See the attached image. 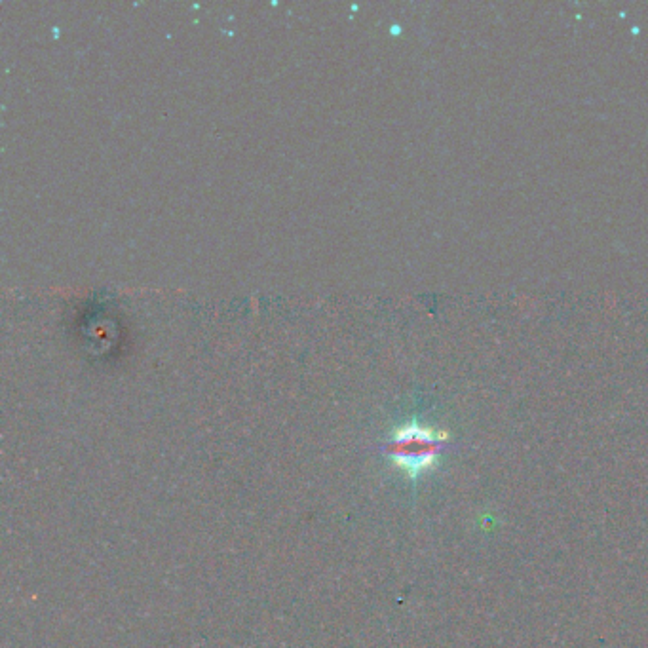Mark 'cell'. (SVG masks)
I'll use <instances>...</instances> for the list:
<instances>
[{
    "label": "cell",
    "instance_id": "cell-1",
    "mask_svg": "<svg viewBox=\"0 0 648 648\" xmlns=\"http://www.w3.org/2000/svg\"><path fill=\"white\" fill-rule=\"evenodd\" d=\"M447 441V432L432 424L411 420L394 430L386 451L401 476L417 485L438 470Z\"/></svg>",
    "mask_w": 648,
    "mask_h": 648
}]
</instances>
